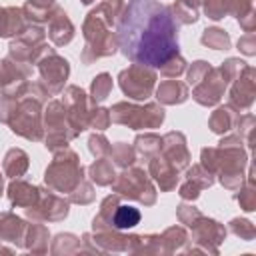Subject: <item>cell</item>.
<instances>
[{
  "label": "cell",
  "mask_w": 256,
  "mask_h": 256,
  "mask_svg": "<svg viewBox=\"0 0 256 256\" xmlns=\"http://www.w3.org/2000/svg\"><path fill=\"white\" fill-rule=\"evenodd\" d=\"M118 46L136 64L162 66L178 54V26L158 0H132L120 24Z\"/></svg>",
  "instance_id": "1"
},
{
  "label": "cell",
  "mask_w": 256,
  "mask_h": 256,
  "mask_svg": "<svg viewBox=\"0 0 256 256\" xmlns=\"http://www.w3.org/2000/svg\"><path fill=\"white\" fill-rule=\"evenodd\" d=\"M82 166L78 164V158L72 150H66L62 156H56L50 168L46 170V184H50L56 190H72L82 178Z\"/></svg>",
  "instance_id": "2"
},
{
  "label": "cell",
  "mask_w": 256,
  "mask_h": 256,
  "mask_svg": "<svg viewBox=\"0 0 256 256\" xmlns=\"http://www.w3.org/2000/svg\"><path fill=\"white\" fill-rule=\"evenodd\" d=\"M112 120L120 124H128L130 128H156L164 120V110L156 104H148L146 108H136L130 104H116L112 110Z\"/></svg>",
  "instance_id": "3"
},
{
  "label": "cell",
  "mask_w": 256,
  "mask_h": 256,
  "mask_svg": "<svg viewBox=\"0 0 256 256\" xmlns=\"http://www.w3.org/2000/svg\"><path fill=\"white\" fill-rule=\"evenodd\" d=\"M14 120H10L12 132L28 138V140H40L42 138V128H40V112H38V102L24 98L20 106H14L12 112Z\"/></svg>",
  "instance_id": "4"
},
{
  "label": "cell",
  "mask_w": 256,
  "mask_h": 256,
  "mask_svg": "<svg viewBox=\"0 0 256 256\" xmlns=\"http://www.w3.org/2000/svg\"><path fill=\"white\" fill-rule=\"evenodd\" d=\"M154 80H156V74L150 68H146L144 64H134L120 74V86H122L124 94H128L130 98H136V100H144L150 96Z\"/></svg>",
  "instance_id": "5"
},
{
  "label": "cell",
  "mask_w": 256,
  "mask_h": 256,
  "mask_svg": "<svg viewBox=\"0 0 256 256\" xmlns=\"http://www.w3.org/2000/svg\"><path fill=\"white\" fill-rule=\"evenodd\" d=\"M40 66V74L44 78V82L48 84L50 92H58L64 86V80L68 76V62L64 58H60L58 54H54L52 50H48V54L38 62Z\"/></svg>",
  "instance_id": "6"
},
{
  "label": "cell",
  "mask_w": 256,
  "mask_h": 256,
  "mask_svg": "<svg viewBox=\"0 0 256 256\" xmlns=\"http://www.w3.org/2000/svg\"><path fill=\"white\" fill-rule=\"evenodd\" d=\"M120 194H126V196H132L136 200H142V202H148V198L144 194H150L154 196V188L152 184L146 180V174L142 170H130L126 174H122L114 186ZM150 204V202H148Z\"/></svg>",
  "instance_id": "7"
},
{
  "label": "cell",
  "mask_w": 256,
  "mask_h": 256,
  "mask_svg": "<svg viewBox=\"0 0 256 256\" xmlns=\"http://www.w3.org/2000/svg\"><path fill=\"white\" fill-rule=\"evenodd\" d=\"M244 74H246V78L240 76L236 88L232 90V104H238L242 108H246V106L252 104V94H254V82H252L254 70L252 68H246Z\"/></svg>",
  "instance_id": "8"
},
{
  "label": "cell",
  "mask_w": 256,
  "mask_h": 256,
  "mask_svg": "<svg viewBox=\"0 0 256 256\" xmlns=\"http://www.w3.org/2000/svg\"><path fill=\"white\" fill-rule=\"evenodd\" d=\"M72 22L68 20L66 12L62 10H56V16L52 18V24H50V38L56 42V44H66L72 40Z\"/></svg>",
  "instance_id": "9"
},
{
  "label": "cell",
  "mask_w": 256,
  "mask_h": 256,
  "mask_svg": "<svg viewBox=\"0 0 256 256\" xmlns=\"http://www.w3.org/2000/svg\"><path fill=\"white\" fill-rule=\"evenodd\" d=\"M158 100H162L164 104H176V102H184L188 92H186V86L182 82H176V80H168V82H162L160 88H158Z\"/></svg>",
  "instance_id": "10"
},
{
  "label": "cell",
  "mask_w": 256,
  "mask_h": 256,
  "mask_svg": "<svg viewBox=\"0 0 256 256\" xmlns=\"http://www.w3.org/2000/svg\"><path fill=\"white\" fill-rule=\"evenodd\" d=\"M8 192H10V200H12L14 204L30 206V204L38 198V192H40V190H38L36 186L26 184V182H12L10 188H8Z\"/></svg>",
  "instance_id": "11"
},
{
  "label": "cell",
  "mask_w": 256,
  "mask_h": 256,
  "mask_svg": "<svg viewBox=\"0 0 256 256\" xmlns=\"http://www.w3.org/2000/svg\"><path fill=\"white\" fill-rule=\"evenodd\" d=\"M22 12L14 8H6L0 12V36H12L22 30Z\"/></svg>",
  "instance_id": "12"
},
{
  "label": "cell",
  "mask_w": 256,
  "mask_h": 256,
  "mask_svg": "<svg viewBox=\"0 0 256 256\" xmlns=\"http://www.w3.org/2000/svg\"><path fill=\"white\" fill-rule=\"evenodd\" d=\"M26 166H28V156L22 150H18V148L10 150L6 154V158H4V170H6L8 176H20V174H24Z\"/></svg>",
  "instance_id": "13"
},
{
  "label": "cell",
  "mask_w": 256,
  "mask_h": 256,
  "mask_svg": "<svg viewBox=\"0 0 256 256\" xmlns=\"http://www.w3.org/2000/svg\"><path fill=\"white\" fill-rule=\"evenodd\" d=\"M112 222H114L116 228H132L140 222V212L132 206H118L114 210Z\"/></svg>",
  "instance_id": "14"
},
{
  "label": "cell",
  "mask_w": 256,
  "mask_h": 256,
  "mask_svg": "<svg viewBox=\"0 0 256 256\" xmlns=\"http://www.w3.org/2000/svg\"><path fill=\"white\" fill-rule=\"evenodd\" d=\"M202 44L214 48V50H226L228 44H230V38L224 30L220 28H210V30H204V36H202Z\"/></svg>",
  "instance_id": "15"
},
{
  "label": "cell",
  "mask_w": 256,
  "mask_h": 256,
  "mask_svg": "<svg viewBox=\"0 0 256 256\" xmlns=\"http://www.w3.org/2000/svg\"><path fill=\"white\" fill-rule=\"evenodd\" d=\"M90 174H92V178L98 182V184H110L112 180H114V170H112V166L106 162V160H96L92 166H90Z\"/></svg>",
  "instance_id": "16"
},
{
  "label": "cell",
  "mask_w": 256,
  "mask_h": 256,
  "mask_svg": "<svg viewBox=\"0 0 256 256\" xmlns=\"http://www.w3.org/2000/svg\"><path fill=\"white\" fill-rule=\"evenodd\" d=\"M110 88H112V80H110L108 74H100L98 78H94V82H92V98H94V102H102L108 96Z\"/></svg>",
  "instance_id": "17"
},
{
  "label": "cell",
  "mask_w": 256,
  "mask_h": 256,
  "mask_svg": "<svg viewBox=\"0 0 256 256\" xmlns=\"http://www.w3.org/2000/svg\"><path fill=\"white\" fill-rule=\"evenodd\" d=\"M230 124H232V118H230V110H224V108L216 110V112H214V116L210 118V128H212L214 132H222V130H228V128H230Z\"/></svg>",
  "instance_id": "18"
},
{
  "label": "cell",
  "mask_w": 256,
  "mask_h": 256,
  "mask_svg": "<svg viewBox=\"0 0 256 256\" xmlns=\"http://www.w3.org/2000/svg\"><path fill=\"white\" fill-rule=\"evenodd\" d=\"M108 152L116 158V162H118L120 166H126V164H130V162L134 160V150L128 148L126 144H118V146H114V150L110 148Z\"/></svg>",
  "instance_id": "19"
},
{
  "label": "cell",
  "mask_w": 256,
  "mask_h": 256,
  "mask_svg": "<svg viewBox=\"0 0 256 256\" xmlns=\"http://www.w3.org/2000/svg\"><path fill=\"white\" fill-rule=\"evenodd\" d=\"M184 70V60L176 54V56H172L168 62H164L162 64V74H166V76H174V74H180Z\"/></svg>",
  "instance_id": "20"
},
{
  "label": "cell",
  "mask_w": 256,
  "mask_h": 256,
  "mask_svg": "<svg viewBox=\"0 0 256 256\" xmlns=\"http://www.w3.org/2000/svg\"><path fill=\"white\" fill-rule=\"evenodd\" d=\"M90 150H92L96 156H102L104 152L110 150V146H108V142H106L102 136H92V138H90Z\"/></svg>",
  "instance_id": "21"
},
{
  "label": "cell",
  "mask_w": 256,
  "mask_h": 256,
  "mask_svg": "<svg viewBox=\"0 0 256 256\" xmlns=\"http://www.w3.org/2000/svg\"><path fill=\"white\" fill-rule=\"evenodd\" d=\"M108 122H110L108 110H94V114H92V124H94L96 128H100V130H102Z\"/></svg>",
  "instance_id": "22"
},
{
  "label": "cell",
  "mask_w": 256,
  "mask_h": 256,
  "mask_svg": "<svg viewBox=\"0 0 256 256\" xmlns=\"http://www.w3.org/2000/svg\"><path fill=\"white\" fill-rule=\"evenodd\" d=\"M82 2H84V4H90V2H94V0H82Z\"/></svg>",
  "instance_id": "23"
},
{
  "label": "cell",
  "mask_w": 256,
  "mask_h": 256,
  "mask_svg": "<svg viewBox=\"0 0 256 256\" xmlns=\"http://www.w3.org/2000/svg\"><path fill=\"white\" fill-rule=\"evenodd\" d=\"M0 192H2V178H0Z\"/></svg>",
  "instance_id": "24"
}]
</instances>
